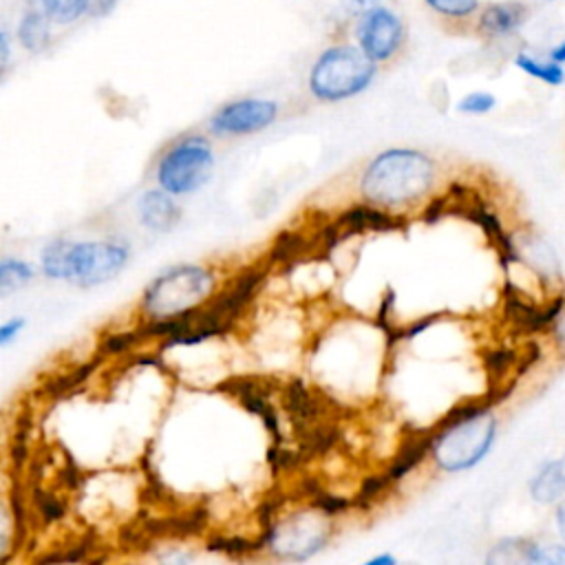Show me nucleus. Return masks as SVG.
I'll list each match as a JSON object with an SVG mask.
<instances>
[{"instance_id": "obj_46", "label": "nucleus", "mask_w": 565, "mask_h": 565, "mask_svg": "<svg viewBox=\"0 0 565 565\" xmlns=\"http://www.w3.org/2000/svg\"><path fill=\"white\" fill-rule=\"evenodd\" d=\"M558 335L565 340V316H558Z\"/></svg>"}, {"instance_id": "obj_18", "label": "nucleus", "mask_w": 565, "mask_h": 565, "mask_svg": "<svg viewBox=\"0 0 565 565\" xmlns=\"http://www.w3.org/2000/svg\"><path fill=\"white\" fill-rule=\"evenodd\" d=\"M53 24H71L84 15L106 18L117 7V0H38Z\"/></svg>"}, {"instance_id": "obj_12", "label": "nucleus", "mask_w": 565, "mask_h": 565, "mask_svg": "<svg viewBox=\"0 0 565 565\" xmlns=\"http://www.w3.org/2000/svg\"><path fill=\"white\" fill-rule=\"evenodd\" d=\"M333 223L338 225L342 238H349L351 234H362V232H393V230H402L406 223L404 218L391 214V212H382L377 207H373L371 203H360V205H351L347 210H342Z\"/></svg>"}, {"instance_id": "obj_3", "label": "nucleus", "mask_w": 565, "mask_h": 565, "mask_svg": "<svg viewBox=\"0 0 565 565\" xmlns=\"http://www.w3.org/2000/svg\"><path fill=\"white\" fill-rule=\"evenodd\" d=\"M126 260L128 247L124 243L55 238L42 252V274L46 278L77 282L79 287H95L115 278Z\"/></svg>"}, {"instance_id": "obj_24", "label": "nucleus", "mask_w": 565, "mask_h": 565, "mask_svg": "<svg viewBox=\"0 0 565 565\" xmlns=\"http://www.w3.org/2000/svg\"><path fill=\"white\" fill-rule=\"evenodd\" d=\"M514 64L523 71V73H527L530 77H534V79H541V82H545V84H550V86H561L563 82H565V68H563V64H558V62H552V60H536L534 55H527V53H519L516 57H514Z\"/></svg>"}, {"instance_id": "obj_4", "label": "nucleus", "mask_w": 565, "mask_h": 565, "mask_svg": "<svg viewBox=\"0 0 565 565\" xmlns=\"http://www.w3.org/2000/svg\"><path fill=\"white\" fill-rule=\"evenodd\" d=\"M375 64L360 46L333 44L309 71V90L320 102H342L360 95L375 77Z\"/></svg>"}, {"instance_id": "obj_47", "label": "nucleus", "mask_w": 565, "mask_h": 565, "mask_svg": "<svg viewBox=\"0 0 565 565\" xmlns=\"http://www.w3.org/2000/svg\"><path fill=\"white\" fill-rule=\"evenodd\" d=\"M539 2H552V0H539Z\"/></svg>"}, {"instance_id": "obj_36", "label": "nucleus", "mask_w": 565, "mask_h": 565, "mask_svg": "<svg viewBox=\"0 0 565 565\" xmlns=\"http://www.w3.org/2000/svg\"><path fill=\"white\" fill-rule=\"evenodd\" d=\"M486 366L490 373H503L512 362H514V351L510 349H497L486 353Z\"/></svg>"}, {"instance_id": "obj_29", "label": "nucleus", "mask_w": 565, "mask_h": 565, "mask_svg": "<svg viewBox=\"0 0 565 565\" xmlns=\"http://www.w3.org/2000/svg\"><path fill=\"white\" fill-rule=\"evenodd\" d=\"M95 550V534L88 532L84 536H79L73 545L62 547V552H49L44 556H38V563H75V561H90L88 552Z\"/></svg>"}, {"instance_id": "obj_40", "label": "nucleus", "mask_w": 565, "mask_h": 565, "mask_svg": "<svg viewBox=\"0 0 565 565\" xmlns=\"http://www.w3.org/2000/svg\"><path fill=\"white\" fill-rule=\"evenodd\" d=\"M0 64H2V71H4L7 64H9V35H7L4 29H2V33H0Z\"/></svg>"}, {"instance_id": "obj_33", "label": "nucleus", "mask_w": 565, "mask_h": 565, "mask_svg": "<svg viewBox=\"0 0 565 565\" xmlns=\"http://www.w3.org/2000/svg\"><path fill=\"white\" fill-rule=\"evenodd\" d=\"M494 106H497L494 95L483 93V90L468 93L466 97H461V99L457 102V110H459V113H466V115H486V113H490Z\"/></svg>"}, {"instance_id": "obj_42", "label": "nucleus", "mask_w": 565, "mask_h": 565, "mask_svg": "<svg viewBox=\"0 0 565 565\" xmlns=\"http://www.w3.org/2000/svg\"><path fill=\"white\" fill-rule=\"evenodd\" d=\"M366 565H395V556H391V554H380V556L371 558Z\"/></svg>"}, {"instance_id": "obj_19", "label": "nucleus", "mask_w": 565, "mask_h": 565, "mask_svg": "<svg viewBox=\"0 0 565 565\" xmlns=\"http://www.w3.org/2000/svg\"><path fill=\"white\" fill-rule=\"evenodd\" d=\"M102 360H104V355H102V353H95L93 360H88V362H84V364H79V366H75V369H71V371L51 375L46 382H42V386H40L38 393H40L44 399H60V397L71 395L75 388H79V386L93 375V371L102 364Z\"/></svg>"}, {"instance_id": "obj_44", "label": "nucleus", "mask_w": 565, "mask_h": 565, "mask_svg": "<svg viewBox=\"0 0 565 565\" xmlns=\"http://www.w3.org/2000/svg\"><path fill=\"white\" fill-rule=\"evenodd\" d=\"M135 364H154V366H161V358H159V355H154V358H150V355H139V358H135Z\"/></svg>"}, {"instance_id": "obj_35", "label": "nucleus", "mask_w": 565, "mask_h": 565, "mask_svg": "<svg viewBox=\"0 0 565 565\" xmlns=\"http://www.w3.org/2000/svg\"><path fill=\"white\" fill-rule=\"evenodd\" d=\"M57 481H60V486L62 488H66V490H75V488H79L82 483H84V475L79 472V468L75 466V461L73 459H66L64 461V466L60 468V472H57Z\"/></svg>"}, {"instance_id": "obj_5", "label": "nucleus", "mask_w": 565, "mask_h": 565, "mask_svg": "<svg viewBox=\"0 0 565 565\" xmlns=\"http://www.w3.org/2000/svg\"><path fill=\"white\" fill-rule=\"evenodd\" d=\"M214 274L201 265H177L159 274L141 296L146 318H172L205 305L214 294Z\"/></svg>"}, {"instance_id": "obj_38", "label": "nucleus", "mask_w": 565, "mask_h": 565, "mask_svg": "<svg viewBox=\"0 0 565 565\" xmlns=\"http://www.w3.org/2000/svg\"><path fill=\"white\" fill-rule=\"evenodd\" d=\"M446 203H448V196H437V199H433V201L426 205V210H424V221H426V223H435V221L448 210Z\"/></svg>"}, {"instance_id": "obj_26", "label": "nucleus", "mask_w": 565, "mask_h": 565, "mask_svg": "<svg viewBox=\"0 0 565 565\" xmlns=\"http://www.w3.org/2000/svg\"><path fill=\"white\" fill-rule=\"evenodd\" d=\"M395 483L386 477V472H377V475H369L362 479L360 490L353 499V508L358 510H371L382 497H386V492L393 488Z\"/></svg>"}, {"instance_id": "obj_9", "label": "nucleus", "mask_w": 565, "mask_h": 565, "mask_svg": "<svg viewBox=\"0 0 565 565\" xmlns=\"http://www.w3.org/2000/svg\"><path fill=\"white\" fill-rule=\"evenodd\" d=\"M278 117V104L271 99L245 97L221 106L210 117V132L218 137L252 135L274 124Z\"/></svg>"}, {"instance_id": "obj_17", "label": "nucleus", "mask_w": 565, "mask_h": 565, "mask_svg": "<svg viewBox=\"0 0 565 565\" xmlns=\"http://www.w3.org/2000/svg\"><path fill=\"white\" fill-rule=\"evenodd\" d=\"M51 26L53 20L44 13L38 0H26V7L18 22V42L29 53H42L51 44Z\"/></svg>"}, {"instance_id": "obj_30", "label": "nucleus", "mask_w": 565, "mask_h": 565, "mask_svg": "<svg viewBox=\"0 0 565 565\" xmlns=\"http://www.w3.org/2000/svg\"><path fill=\"white\" fill-rule=\"evenodd\" d=\"M141 338V333L137 329L132 331H117V333H106L102 340H99V347H97V353H102L104 358L106 355H117V353H126L130 351Z\"/></svg>"}, {"instance_id": "obj_11", "label": "nucleus", "mask_w": 565, "mask_h": 565, "mask_svg": "<svg viewBox=\"0 0 565 565\" xmlns=\"http://www.w3.org/2000/svg\"><path fill=\"white\" fill-rule=\"evenodd\" d=\"M207 523L205 508H192L185 512H174L166 516H139V525H135L150 543L157 539H188L201 534Z\"/></svg>"}, {"instance_id": "obj_37", "label": "nucleus", "mask_w": 565, "mask_h": 565, "mask_svg": "<svg viewBox=\"0 0 565 565\" xmlns=\"http://www.w3.org/2000/svg\"><path fill=\"white\" fill-rule=\"evenodd\" d=\"M24 324H26V320L24 318H13V320H9V322H4L2 327H0V344L2 347H7L22 329H24Z\"/></svg>"}, {"instance_id": "obj_27", "label": "nucleus", "mask_w": 565, "mask_h": 565, "mask_svg": "<svg viewBox=\"0 0 565 565\" xmlns=\"http://www.w3.org/2000/svg\"><path fill=\"white\" fill-rule=\"evenodd\" d=\"M35 276L33 267L18 258H2L0 260V294H9L22 285H26Z\"/></svg>"}, {"instance_id": "obj_39", "label": "nucleus", "mask_w": 565, "mask_h": 565, "mask_svg": "<svg viewBox=\"0 0 565 565\" xmlns=\"http://www.w3.org/2000/svg\"><path fill=\"white\" fill-rule=\"evenodd\" d=\"M435 322V316H428V318H422V320H417V322H413L408 329H404L402 331V338L404 340H413L415 335H419L422 331H426L430 324Z\"/></svg>"}, {"instance_id": "obj_41", "label": "nucleus", "mask_w": 565, "mask_h": 565, "mask_svg": "<svg viewBox=\"0 0 565 565\" xmlns=\"http://www.w3.org/2000/svg\"><path fill=\"white\" fill-rule=\"evenodd\" d=\"M550 60H552V62H558V64H565V40L558 42V44L550 51Z\"/></svg>"}, {"instance_id": "obj_7", "label": "nucleus", "mask_w": 565, "mask_h": 565, "mask_svg": "<svg viewBox=\"0 0 565 565\" xmlns=\"http://www.w3.org/2000/svg\"><path fill=\"white\" fill-rule=\"evenodd\" d=\"M331 527L327 514L316 508L311 512H296L282 521H274L267 527H260L258 541L263 547H269L278 558L305 561L322 550L329 541Z\"/></svg>"}, {"instance_id": "obj_2", "label": "nucleus", "mask_w": 565, "mask_h": 565, "mask_svg": "<svg viewBox=\"0 0 565 565\" xmlns=\"http://www.w3.org/2000/svg\"><path fill=\"white\" fill-rule=\"evenodd\" d=\"M494 435L497 419L488 402L461 404L437 424L430 455L444 472H461L488 455Z\"/></svg>"}, {"instance_id": "obj_15", "label": "nucleus", "mask_w": 565, "mask_h": 565, "mask_svg": "<svg viewBox=\"0 0 565 565\" xmlns=\"http://www.w3.org/2000/svg\"><path fill=\"white\" fill-rule=\"evenodd\" d=\"M433 441H435V430L413 428L411 435L402 441V446L395 452V457L391 459V463L386 466V470H384L386 477L393 483L402 481L433 450Z\"/></svg>"}, {"instance_id": "obj_23", "label": "nucleus", "mask_w": 565, "mask_h": 565, "mask_svg": "<svg viewBox=\"0 0 565 565\" xmlns=\"http://www.w3.org/2000/svg\"><path fill=\"white\" fill-rule=\"evenodd\" d=\"M29 499L42 525H53L66 516V503L51 490L42 488L40 483H33L29 488Z\"/></svg>"}, {"instance_id": "obj_43", "label": "nucleus", "mask_w": 565, "mask_h": 565, "mask_svg": "<svg viewBox=\"0 0 565 565\" xmlns=\"http://www.w3.org/2000/svg\"><path fill=\"white\" fill-rule=\"evenodd\" d=\"M556 523H558V530H561V536L565 539V501L558 505V512H556Z\"/></svg>"}, {"instance_id": "obj_31", "label": "nucleus", "mask_w": 565, "mask_h": 565, "mask_svg": "<svg viewBox=\"0 0 565 565\" xmlns=\"http://www.w3.org/2000/svg\"><path fill=\"white\" fill-rule=\"evenodd\" d=\"M428 9H433L435 13L444 15V18H468L479 9V0H424Z\"/></svg>"}, {"instance_id": "obj_32", "label": "nucleus", "mask_w": 565, "mask_h": 565, "mask_svg": "<svg viewBox=\"0 0 565 565\" xmlns=\"http://www.w3.org/2000/svg\"><path fill=\"white\" fill-rule=\"evenodd\" d=\"M309 501H311V508L320 510V512L327 514V516L342 514V512H347L349 508H353V499H347V497H342V494H333V492H329V490H324V488H320L316 494H311Z\"/></svg>"}, {"instance_id": "obj_13", "label": "nucleus", "mask_w": 565, "mask_h": 565, "mask_svg": "<svg viewBox=\"0 0 565 565\" xmlns=\"http://www.w3.org/2000/svg\"><path fill=\"white\" fill-rule=\"evenodd\" d=\"M282 408H285V413H287V417L291 422V428L296 433L307 430L322 415L320 399L300 380H291L282 388Z\"/></svg>"}, {"instance_id": "obj_34", "label": "nucleus", "mask_w": 565, "mask_h": 565, "mask_svg": "<svg viewBox=\"0 0 565 565\" xmlns=\"http://www.w3.org/2000/svg\"><path fill=\"white\" fill-rule=\"evenodd\" d=\"M530 563L565 565V547H563V545H539V543H534Z\"/></svg>"}, {"instance_id": "obj_22", "label": "nucleus", "mask_w": 565, "mask_h": 565, "mask_svg": "<svg viewBox=\"0 0 565 565\" xmlns=\"http://www.w3.org/2000/svg\"><path fill=\"white\" fill-rule=\"evenodd\" d=\"M296 435H298V448L309 459L329 452L338 444V439H340V430L331 422H320V424L316 422L313 426H309L307 430L296 433Z\"/></svg>"}, {"instance_id": "obj_16", "label": "nucleus", "mask_w": 565, "mask_h": 565, "mask_svg": "<svg viewBox=\"0 0 565 565\" xmlns=\"http://www.w3.org/2000/svg\"><path fill=\"white\" fill-rule=\"evenodd\" d=\"M139 218L152 232H170L181 221V210L163 188L148 190L139 199Z\"/></svg>"}, {"instance_id": "obj_6", "label": "nucleus", "mask_w": 565, "mask_h": 565, "mask_svg": "<svg viewBox=\"0 0 565 565\" xmlns=\"http://www.w3.org/2000/svg\"><path fill=\"white\" fill-rule=\"evenodd\" d=\"M214 168V152L205 137L188 135L174 141L159 159L157 181L170 194H190L203 188Z\"/></svg>"}, {"instance_id": "obj_1", "label": "nucleus", "mask_w": 565, "mask_h": 565, "mask_svg": "<svg viewBox=\"0 0 565 565\" xmlns=\"http://www.w3.org/2000/svg\"><path fill=\"white\" fill-rule=\"evenodd\" d=\"M435 179V163L413 148L380 152L362 172V196L382 207H402L422 199Z\"/></svg>"}, {"instance_id": "obj_20", "label": "nucleus", "mask_w": 565, "mask_h": 565, "mask_svg": "<svg viewBox=\"0 0 565 565\" xmlns=\"http://www.w3.org/2000/svg\"><path fill=\"white\" fill-rule=\"evenodd\" d=\"M530 494L539 503H554L565 494V455L545 463L530 481Z\"/></svg>"}, {"instance_id": "obj_14", "label": "nucleus", "mask_w": 565, "mask_h": 565, "mask_svg": "<svg viewBox=\"0 0 565 565\" xmlns=\"http://www.w3.org/2000/svg\"><path fill=\"white\" fill-rule=\"evenodd\" d=\"M530 18V9L523 2H497L488 4L479 15V31L488 38H503L519 31Z\"/></svg>"}, {"instance_id": "obj_25", "label": "nucleus", "mask_w": 565, "mask_h": 565, "mask_svg": "<svg viewBox=\"0 0 565 565\" xmlns=\"http://www.w3.org/2000/svg\"><path fill=\"white\" fill-rule=\"evenodd\" d=\"M210 552H221L227 554L232 558H241V556H249L254 552H260L263 545L258 539H245L238 534H214L212 539H207L205 545Z\"/></svg>"}, {"instance_id": "obj_8", "label": "nucleus", "mask_w": 565, "mask_h": 565, "mask_svg": "<svg viewBox=\"0 0 565 565\" xmlns=\"http://www.w3.org/2000/svg\"><path fill=\"white\" fill-rule=\"evenodd\" d=\"M358 46L373 60V62H386L395 57V53L402 49L406 31L399 15L388 7H369L358 20L355 26Z\"/></svg>"}, {"instance_id": "obj_10", "label": "nucleus", "mask_w": 565, "mask_h": 565, "mask_svg": "<svg viewBox=\"0 0 565 565\" xmlns=\"http://www.w3.org/2000/svg\"><path fill=\"white\" fill-rule=\"evenodd\" d=\"M218 391L230 393L238 404L249 411L252 415L260 417L267 430L274 437V444H282V433H280V422L278 413L269 402V395L274 393V386L269 380L254 377V375H236L218 384Z\"/></svg>"}, {"instance_id": "obj_21", "label": "nucleus", "mask_w": 565, "mask_h": 565, "mask_svg": "<svg viewBox=\"0 0 565 565\" xmlns=\"http://www.w3.org/2000/svg\"><path fill=\"white\" fill-rule=\"evenodd\" d=\"M313 247H316V243L311 238H307L302 232H298V230H282L274 238V243L269 247L267 260L271 265H287V267H291L296 260L305 258Z\"/></svg>"}, {"instance_id": "obj_28", "label": "nucleus", "mask_w": 565, "mask_h": 565, "mask_svg": "<svg viewBox=\"0 0 565 565\" xmlns=\"http://www.w3.org/2000/svg\"><path fill=\"white\" fill-rule=\"evenodd\" d=\"M534 543L527 539H505L492 547L488 563H530Z\"/></svg>"}, {"instance_id": "obj_45", "label": "nucleus", "mask_w": 565, "mask_h": 565, "mask_svg": "<svg viewBox=\"0 0 565 565\" xmlns=\"http://www.w3.org/2000/svg\"><path fill=\"white\" fill-rule=\"evenodd\" d=\"M351 4H355L360 9H369V7H375L377 0H351Z\"/></svg>"}]
</instances>
